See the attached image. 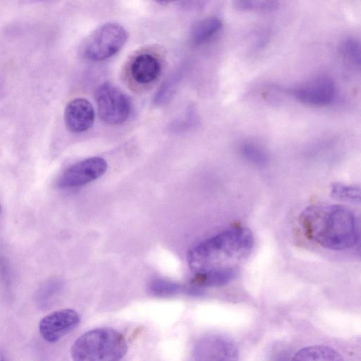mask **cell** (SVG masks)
<instances>
[{"label": "cell", "instance_id": "cell-1", "mask_svg": "<svg viewBox=\"0 0 361 361\" xmlns=\"http://www.w3.org/2000/svg\"><path fill=\"white\" fill-rule=\"evenodd\" d=\"M300 224L307 238L326 249L348 250L359 240L356 217L341 205H311L300 214Z\"/></svg>", "mask_w": 361, "mask_h": 361}, {"label": "cell", "instance_id": "cell-2", "mask_svg": "<svg viewBox=\"0 0 361 361\" xmlns=\"http://www.w3.org/2000/svg\"><path fill=\"white\" fill-rule=\"evenodd\" d=\"M253 244L250 229L232 226L192 248L188 264L195 274L235 268L247 258Z\"/></svg>", "mask_w": 361, "mask_h": 361}, {"label": "cell", "instance_id": "cell-3", "mask_svg": "<svg viewBox=\"0 0 361 361\" xmlns=\"http://www.w3.org/2000/svg\"><path fill=\"white\" fill-rule=\"evenodd\" d=\"M128 345L123 334L117 330L97 328L79 336L71 348L75 361H117L126 354Z\"/></svg>", "mask_w": 361, "mask_h": 361}, {"label": "cell", "instance_id": "cell-4", "mask_svg": "<svg viewBox=\"0 0 361 361\" xmlns=\"http://www.w3.org/2000/svg\"><path fill=\"white\" fill-rule=\"evenodd\" d=\"M128 39L126 30L119 24L109 23L97 28L83 45L85 56L94 61L106 60L117 54Z\"/></svg>", "mask_w": 361, "mask_h": 361}, {"label": "cell", "instance_id": "cell-5", "mask_svg": "<svg viewBox=\"0 0 361 361\" xmlns=\"http://www.w3.org/2000/svg\"><path fill=\"white\" fill-rule=\"evenodd\" d=\"M95 99L100 118L109 125H119L129 117L131 105L128 97L118 87L109 82L99 86Z\"/></svg>", "mask_w": 361, "mask_h": 361}, {"label": "cell", "instance_id": "cell-6", "mask_svg": "<svg viewBox=\"0 0 361 361\" xmlns=\"http://www.w3.org/2000/svg\"><path fill=\"white\" fill-rule=\"evenodd\" d=\"M290 94L304 104L323 107L329 105L334 100L336 87L331 78L320 75L290 90Z\"/></svg>", "mask_w": 361, "mask_h": 361}, {"label": "cell", "instance_id": "cell-7", "mask_svg": "<svg viewBox=\"0 0 361 361\" xmlns=\"http://www.w3.org/2000/svg\"><path fill=\"white\" fill-rule=\"evenodd\" d=\"M106 169L105 159L99 157H90L68 168L60 176L58 185L66 189L77 188L100 178Z\"/></svg>", "mask_w": 361, "mask_h": 361}, {"label": "cell", "instance_id": "cell-8", "mask_svg": "<svg viewBox=\"0 0 361 361\" xmlns=\"http://www.w3.org/2000/svg\"><path fill=\"white\" fill-rule=\"evenodd\" d=\"M79 314L73 309H61L44 317L39 323L42 337L55 343L74 329L80 323Z\"/></svg>", "mask_w": 361, "mask_h": 361}, {"label": "cell", "instance_id": "cell-9", "mask_svg": "<svg viewBox=\"0 0 361 361\" xmlns=\"http://www.w3.org/2000/svg\"><path fill=\"white\" fill-rule=\"evenodd\" d=\"M199 360H236L238 349L235 343L221 335H212L200 340L195 348Z\"/></svg>", "mask_w": 361, "mask_h": 361}, {"label": "cell", "instance_id": "cell-10", "mask_svg": "<svg viewBox=\"0 0 361 361\" xmlns=\"http://www.w3.org/2000/svg\"><path fill=\"white\" fill-rule=\"evenodd\" d=\"M94 117L92 104L84 98L71 100L65 108V124L72 133H80L87 130L94 123Z\"/></svg>", "mask_w": 361, "mask_h": 361}, {"label": "cell", "instance_id": "cell-11", "mask_svg": "<svg viewBox=\"0 0 361 361\" xmlns=\"http://www.w3.org/2000/svg\"><path fill=\"white\" fill-rule=\"evenodd\" d=\"M161 63L152 54L145 52L135 56L130 66L132 78L141 85L154 81L161 73Z\"/></svg>", "mask_w": 361, "mask_h": 361}, {"label": "cell", "instance_id": "cell-12", "mask_svg": "<svg viewBox=\"0 0 361 361\" xmlns=\"http://www.w3.org/2000/svg\"><path fill=\"white\" fill-rule=\"evenodd\" d=\"M222 21L216 16H207L195 21L191 27L190 37L195 45H202L212 39L221 30Z\"/></svg>", "mask_w": 361, "mask_h": 361}, {"label": "cell", "instance_id": "cell-13", "mask_svg": "<svg viewBox=\"0 0 361 361\" xmlns=\"http://www.w3.org/2000/svg\"><path fill=\"white\" fill-rule=\"evenodd\" d=\"M237 267L195 274L192 283L198 287H212L224 285L237 276Z\"/></svg>", "mask_w": 361, "mask_h": 361}, {"label": "cell", "instance_id": "cell-14", "mask_svg": "<svg viewBox=\"0 0 361 361\" xmlns=\"http://www.w3.org/2000/svg\"><path fill=\"white\" fill-rule=\"evenodd\" d=\"M295 360H343L341 355L335 350L324 345H313L300 349L294 355Z\"/></svg>", "mask_w": 361, "mask_h": 361}, {"label": "cell", "instance_id": "cell-15", "mask_svg": "<svg viewBox=\"0 0 361 361\" xmlns=\"http://www.w3.org/2000/svg\"><path fill=\"white\" fill-rule=\"evenodd\" d=\"M243 158L250 164L264 167L269 162V155L267 151L258 144L251 141L243 142L239 147Z\"/></svg>", "mask_w": 361, "mask_h": 361}, {"label": "cell", "instance_id": "cell-16", "mask_svg": "<svg viewBox=\"0 0 361 361\" xmlns=\"http://www.w3.org/2000/svg\"><path fill=\"white\" fill-rule=\"evenodd\" d=\"M233 7L240 11L272 13L279 6V0H232Z\"/></svg>", "mask_w": 361, "mask_h": 361}, {"label": "cell", "instance_id": "cell-17", "mask_svg": "<svg viewBox=\"0 0 361 361\" xmlns=\"http://www.w3.org/2000/svg\"><path fill=\"white\" fill-rule=\"evenodd\" d=\"M339 52L345 61L360 67L361 59L360 42L355 37L345 38L339 45Z\"/></svg>", "mask_w": 361, "mask_h": 361}, {"label": "cell", "instance_id": "cell-18", "mask_svg": "<svg viewBox=\"0 0 361 361\" xmlns=\"http://www.w3.org/2000/svg\"><path fill=\"white\" fill-rule=\"evenodd\" d=\"M61 288L59 280L50 279L39 288L35 299L37 305L42 309L47 308Z\"/></svg>", "mask_w": 361, "mask_h": 361}, {"label": "cell", "instance_id": "cell-19", "mask_svg": "<svg viewBox=\"0 0 361 361\" xmlns=\"http://www.w3.org/2000/svg\"><path fill=\"white\" fill-rule=\"evenodd\" d=\"M331 195L336 200L352 203H360V190L355 185L336 183L331 185Z\"/></svg>", "mask_w": 361, "mask_h": 361}, {"label": "cell", "instance_id": "cell-20", "mask_svg": "<svg viewBox=\"0 0 361 361\" xmlns=\"http://www.w3.org/2000/svg\"><path fill=\"white\" fill-rule=\"evenodd\" d=\"M149 288L151 291L156 295H167L177 292L179 287L176 283L161 279H157L152 281Z\"/></svg>", "mask_w": 361, "mask_h": 361}, {"label": "cell", "instance_id": "cell-21", "mask_svg": "<svg viewBox=\"0 0 361 361\" xmlns=\"http://www.w3.org/2000/svg\"><path fill=\"white\" fill-rule=\"evenodd\" d=\"M212 0H184L185 5L190 8L199 10L204 8Z\"/></svg>", "mask_w": 361, "mask_h": 361}, {"label": "cell", "instance_id": "cell-22", "mask_svg": "<svg viewBox=\"0 0 361 361\" xmlns=\"http://www.w3.org/2000/svg\"><path fill=\"white\" fill-rule=\"evenodd\" d=\"M0 275L5 286L9 285V273L5 261L0 257Z\"/></svg>", "mask_w": 361, "mask_h": 361}, {"label": "cell", "instance_id": "cell-23", "mask_svg": "<svg viewBox=\"0 0 361 361\" xmlns=\"http://www.w3.org/2000/svg\"><path fill=\"white\" fill-rule=\"evenodd\" d=\"M47 0H19L20 4H32V3H37L39 1H44Z\"/></svg>", "mask_w": 361, "mask_h": 361}, {"label": "cell", "instance_id": "cell-24", "mask_svg": "<svg viewBox=\"0 0 361 361\" xmlns=\"http://www.w3.org/2000/svg\"><path fill=\"white\" fill-rule=\"evenodd\" d=\"M154 1L159 2V3L166 4V3L172 2L175 0H154Z\"/></svg>", "mask_w": 361, "mask_h": 361}, {"label": "cell", "instance_id": "cell-25", "mask_svg": "<svg viewBox=\"0 0 361 361\" xmlns=\"http://www.w3.org/2000/svg\"><path fill=\"white\" fill-rule=\"evenodd\" d=\"M6 360L4 357V355L2 353V352H0V360Z\"/></svg>", "mask_w": 361, "mask_h": 361}, {"label": "cell", "instance_id": "cell-26", "mask_svg": "<svg viewBox=\"0 0 361 361\" xmlns=\"http://www.w3.org/2000/svg\"><path fill=\"white\" fill-rule=\"evenodd\" d=\"M0 212H1V205H0Z\"/></svg>", "mask_w": 361, "mask_h": 361}]
</instances>
